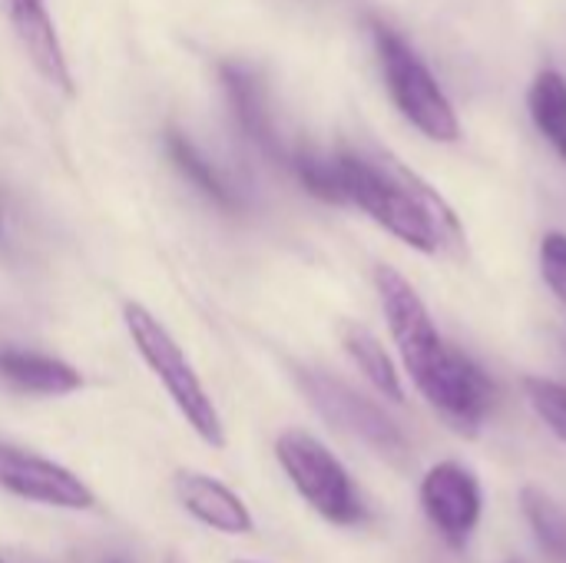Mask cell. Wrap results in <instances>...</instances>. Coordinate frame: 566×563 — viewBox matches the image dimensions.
<instances>
[{
  "instance_id": "obj_11",
  "label": "cell",
  "mask_w": 566,
  "mask_h": 563,
  "mask_svg": "<svg viewBox=\"0 0 566 563\" xmlns=\"http://www.w3.org/2000/svg\"><path fill=\"white\" fill-rule=\"evenodd\" d=\"M176 498L186 508V514H192L199 524H206L219 534H249L255 528L245 501L229 484H222L219 478L179 471L176 475Z\"/></svg>"
},
{
  "instance_id": "obj_4",
  "label": "cell",
  "mask_w": 566,
  "mask_h": 563,
  "mask_svg": "<svg viewBox=\"0 0 566 563\" xmlns=\"http://www.w3.org/2000/svg\"><path fill=\"white\" fill-rule=\"evenodd\" d=\"M375 43H378V56L385 66L391 100L401 110V116L415 129H421L428 139L454 143L461 136V123H458V113H454L448 93L434 80V73L421 63V56L395 30H388L381 23H375Z\"/></svg>"
},
{
  "instance_id": "obj_3",
  "label": "cell",
  "mask_w": 566,
  "mask_h": 563,
  "mask_svg": "<svg viewBox=\"0 0 566 563\" xmlns=\"http://www.w3.org/2000/svg\"><path fill=\"white\" fill-rule=\"evenodd\" d=\"M123 322L126 332L139 352V358L149 365V372L163 382V388L169 392L172 405L179 408V415L189 421V428L209 445V448H226V425L212 405V398L206 395L196 368L189 365V358L182 355V348L176 345V338L166 332L163 322H156L143 305L126 302L123 305Z\"/></svg>"
},
{
  "instance_id": "obj_22",
  "label": "cell",
  "mask_w": 566,
  "mask_h": 563,
  "mask_svg": "<svg viewBox=\"0 0 566 563\" xmlns=\"http://www.w3.org/2000/svg\"><path fill=\"white\" fill-rule=\"evenodd\" d=\"M113 563H119V561H113Z\"/></svg>"
},
{
  "instance_id": "obj_7",
  "label": "cell",
  "mask_w": 566,
  "mask_h": 563,
  "mask_svg": "<svg viewBox=\"0 0 566 563\" xmlns=\"http://www.w3.org/2000/svg\"><path fill=\"white\" fill-rule=\"evenodd\" d=\"M0 488L23 501H36L60 511H90L96 504L90 484L80 481L73 471L3 441H0Z\"/></svg>"
},
{
  "instance_id": "obj_6",
  "label": "cell",
  "mask_w": 566,
  "mask_h": 563,
  "mask_svg": "<svg viewBox=\"0 0 566 563\" xmlns=\"http://www.w3.org/2000/svg\"><path fill=\"white\" fill-rule=\"evenodd\" d=\"M295 378H298L302 395L312 402V408L328 425L358 438L361 445H368L371 451H378L381 458H388L395 465H405L411 458V445H408L405 431L375 402H368L365 395H358L335 375H325L315 368H298Z\"/></svg>"
},
{
  "instance_id": "obj_16",
  "label": "cell",
  "mask_w": 566,
  "mask_h": 563,
  "mask_svg": "<svg viewBox=\"0 0 566 563\" xmlns=\"http://www.w3.org/2000/svg\"><path fill=\"white\" fill-rule=\"evenodd\" d=\"M521 511L537 538V544L544 548V554L554 563H566V511L544 491L527 488L521 494Z\"/></svg>"
},
{
  "instance_id": "obj_13",
  "label": "cell",
  "mask_w": 566,
  "mask_h": 563,
  "mask_svg": "<svg viewBox=\"0 0 566 563\" xmlns=\"http://www.w3.org/2000/svg\"><path fill=\"white\" fill-rule=\"evenodd\" d=\"M166 153H169V163L209 199V202H216V206H222V209H229V212H235L239 206H242V199H239V192L222 179V173L182 136V133H176V129H169L166 133Z\"/></svg>"
},
{
  "instance_id": "obj_5",
  "label": "cell",
  "mask_w": 566,
  "mask_h": 563,
  "mask_svg": "<svg viewBox=\"0 0 566 563\" xmlns=\"http://www.w3.org/2000/svg\"><path fill=\"white\" fill-rule=\"evenodd\" d=\"M275 458L295 491L332 524H358L365 521V504L342 468V461L312 435L305 431H285L275 441Z\"/></svg>"
},
{
  "instance_id": "obj_2",
  "label": "cell",
  "mask_w": 566,
  "mask_h": 563,
  "mask_svg": "<svg viewBox=\"0 0 566 563\" xmlns=\"http://www.w3.org/2000/svg\"><path fill=\"white\" fill-rule=\"evenodd\" d=\"M345 199L385 226L395 239L418 252H438L444 242L461 246L464 232L454 209L398 159H368L358 153H338Z\"/></svg>"
},
{
  "instance_id": "obj_10",
  "label": "cell",
  "mask_w": 566,
  "mask_h": 563,
  "mask_svg": "<svg viewBox=\"0 0 566 563\" xmlns=\"http://www.w3.org/2000/svg\"><path fill=\"white\" fill-rule=\"evenodd\" d=\"M219 80H222V90L229 96L232 116H235L239 129L245 133V139L255 143L265 156H272L279 163H289V153L282 146V136H279V129L272 123V110H269V100H265V86L255 76V70H249L242 63H222L219 66Z\"/></svg>"
},
{
  "instance_id": "obj_15",
  "label": "cell",
  "mask_w": 566,
  "mask_h": 563,
  "mask_svg": "<svg viewBox=\"0 0 566 563\" xmlns=\"http://www.w3.org/2000/svg\"><path fill=\"white\" fill-rule=\"evenodd\" d=\"M527 106L534 116V126L544 133V139L566 159V80L557 70H544L534 76Z\"/></svg>"
},
{
  "instance_id": "obj_1",
  "label": "cell",
  "mask_w": 566,
  "mask_h": 563,
  "mask_svg": "<svg viewBox=\"0 0 566 563\" xmlns=\"http://www.w3.org/2000/svg\"><path fill=\"white\" fill-rule=\"evenodd\" d=\"M375 285H378V299H381L391 338L418 392L461 435H478L481 421L488 418L494 405L491 378L468 355L444 345L418 289L398 269L378 265Z\"/></svg>"
},
{
  "instance_id": "obj_17",
  "label": "cell",
  "mask_w": 566,
  "mask_h": 563,
  "mask_svg": "<svg viewBox=\"0 0 566 563\" xmlns=\"http://www.w3.org/2000/svg\"><path fill=\"white\" fill-rule=\"evenodd\" d=\"M298 176V183L322 202H348L345 199V183H342V169H338V159H325L312 149H298V153H289V163Z\"/></svg>"
},
{
  "instance_id": "obj_18",
  "label": "cell",
  "mask_w": 566,
  "mask_h": 563,
  "mask_svg": "<svg viewBox=\"0 0 566 563\" xmlns=\"http://www.w3.org/2000/svg\"><path fill=\"white\" fill-rule=\"evenodd\" d=\"M531 408L541 415V421L566 445V385L547 382V378H527L524 382Z\"/></svg>"
},
{
  "instance_id": "obj_8",
  "label": "cell",
  "mask_w": 566,
  "mask_h": 563,
  "mask_svg": "<svg viewBox=\"0 0 566 563\" xmlns=\"http://www.w3.org/2000/svg\"><path fill=\"white\" fill-rule=\"evenodd\" d=\"M421 504L431 524L458 548L474 534L481 521V488L474 475L458 461H441L424 475Z\"/></svg>"
},
{
  "instance_id": "obj_20",
  "label": "cell",
  "mask_w": 566,
  "mask_h": 563,
  "mask_svg": "<svg viewBox=\"0 0 566 563\" xmlns=\"http://www.w3.org/2000/svg\"><path fill=\"white\" fill-rule=\"evenodd\" d=\"M0 236H3V219H0Z\"/></svg>"
},
{
  "instance_id": "obj_12",
  "label": "cell",
  "mask_w": 566,
  "mask_h": 563,
  "mask_svg": "<svg viewBox=\"0 0 566 563\" xmlns=\"http://www.w3.org/2000/svg\"><path fill=\"white\" fill-rule=\"evenodd\" d=\"M0 378L17 392L46 395V398L73 395L83 388V375L73 365L20 348H0Z\"/></svg>"
},
{
  "instance_id": "obj_9",
  "label": "cell",
  "mask_w": 566,
  "mask_h": 563,
  "mask_svg": "<svg viewBox=\"0 0 566 563\" xmlns=\"http://www.w3.org/2000/svg\"><path fill=\"white\" fill-rule=\"evenodd\" d=\"M3 10L33 70L63 96H73V73H70L63 43L56 37V27L46 13V3L43 0H3Z\"/></svg>"
},
{
  "instance_id": "obj_19",
  "label": "cell",
  "mask_w": 566,
  "mask_h": 563,
  "mask_svg": "<svg viewBox=\"0 0 566 563\" xmlns=\"http://www.w3.org/2000/svg\"><path fill=\"white\" fill-rule=\"evenodd\" d=\"M541 272L551 285V292L566 305V236L551 232L541 242Z\"/></svg>"
},
{
  "instance_id": "obj_21",
  "label": "cell",
  "mask_w": 566,
  "mask_h": 563,
  "mask_svg": "<svg viewBox=\"0 0 566 563\" xmlns=\"http://www.w3.org/2000/svg\"><path fill=\"white\" fill-rule=\"evenodd\" d=\"M235 563H252V561H235Z\"/></svg>"
},
{
  "instance_id": "obj_14",
  "label": "cell",
  "mask_w": 566,
  "mask_h": 563,
  "mask_svg": "<svg viewBox=\"0 0 566 563\" xmlns=\"http://www.w3.org/2000/svg\"><path fill=\"white\" fill-rule=\"evenodd\" d=\"M342 342H345V352L352 355V362L361 368V375L391 402H405V388H401V375L391 362V355L381 348V342L365 329V325H355L348 322L342 329Z\"/></svg>"
}]
</instances>
